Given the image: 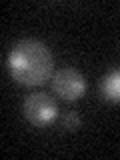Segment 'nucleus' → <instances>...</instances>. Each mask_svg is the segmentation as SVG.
<instances>
[{"mask_svg":"<svg viewBox=\"0 0 120 160\" xmlns=\"http://www.w3.org/2000/svg\"><path fill=\"white\" fill-rule=\"evenodd\" d=\"M12 78L22 86H40L52 76L54 60L48 46L36 38L18 40L8 54Z\"/></svg>","mask_w":120,"mask_h":160,"instance_id":"1","label":"nucleus"},{"mask_svg":"<svg viewBox=\"0 0 120 160\" xmlns=\"http://www.w3.org/2000/svg\"><path fill=\"white\" fill-rule=\"evenodd\" d=\"M22 112L32 124H36V126H46V124H50L56 118L58 106L52 100V96H48L46 92H32L24 98Z\"/></svg>","mask_w":120,"mask_h":160,"instance_id":"2","label":"nucleus"},{"mask_svg":"<svg viewBox=\"0 0 120 160\" xmlns=\"http://www.w3.org/2000/svg\"><path fill=\"white\" fill-rule=\"evenodd\" d=\"M52 88L64 100H78L86 90V82L76 68H60L52 74Z\"/></svg>","mask_w":120,"mask_h":160,"instance_id":"3","label":"nucleus"},{"mask_svg":"<svg viewBox=\"0 0 120 160\" xmlns=\"http://www.w3.org/2000/svg\"><path fill=\"white\" fill-rule=\"evenodd\" d=\"M102 94L112 102H120V70H114L102 80Z\"/></svg>","mask_w":120,"mask_h":160,"instance_id":"4","label":"nucleus"},{"mask_svg":"<svg viewBox=\"0 0 120 160\" xmlns=\"http://www.w3.org/2000/svg\"><path fill=\"white\" fill-rule=\"evenodd\" d=\"M62 126L66 128V130H76V128L80 126V118H78V114H74V112L64 114V116H62Z\"/></svg>","mask_w":120,"mask_h":160,"instance_id":"5","label":"nucleus"}]
</instances>
